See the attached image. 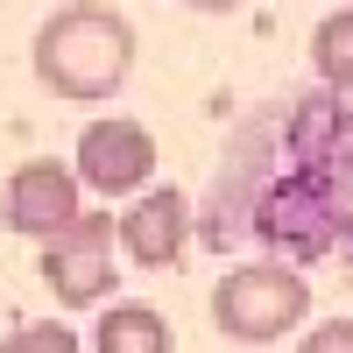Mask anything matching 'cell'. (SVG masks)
I'll list each match as a JSON object with an SVG mask.
<instances>
[{"mask_svg": "<svg viewBox=\"0 0 353 353\" xmlns=\"http://www.w3.org/2000/svg\"><path fill=\"white\" fill-rule=\"evenodd\" d=\"M311 311V283L283 261H248V269H226L219 290H212V318L226 339L241 346H261V339H283L297 332Z\"/></svg>", "mask_w": 353, "mask_h": 353, "instance_id": "cell-3", "label": "cell"}, {"mask_svg": "<svg viewBox=\"0 0 353 353\" xmlns=\"http://www.w3.org/2000/svg\"><path fill=\"white\" fill-rule=\"evenodd\" d=\"M184 8H241V0H184Z\"/></svg>", "mask_w": 353, "mask_h": 353, "instance_id": "cell-12", "label": "cell"}, {"mask_svg": "<svg viewBox=\"0 0 353 353\" xmlns=\"http://www.w3.org/2000/svg\"><path fill=\"white\" fill-rule=\"evenodd\" d=\"M0 353H85V346H78V332H71V325H57V318H36V325L8 332V346H0Z\"/></svg>", "mask_w": 353, "mask_h": 353, "instance_id": "cell-10", "label": "cell"}, {"mask_svg": "<svg viewBox=\"0 0 353 353\" xmlns=\"http://www.w3.org/2000/svg\"><path fill=\"white\" fill-rule=\"evenodd\" d=\"M134 71V21L106 0H71L36 28V78L71 106H99Z\"/></svg>", "mask_w": 353, "mask_h": 353, "instance_id": "cell-1", "label": "cell"}, {"mask_svg": "<svg viewBox=\"0 0 353 353\" xmlns=\"http://www.w3.org/2000/svg\"><path fill=\"white\" fill-rule=\"evenodd\" d=\"M170 346H176L170 318L149 304H113L92 325V353H170Z\"/></svg>", "mask_w": 353, "mask_h": 353, "instance_id": "cell-8", "label": "cell"}, {"mask_svg": "<svg viewBox=\"0 0 353 353\" xmlns=\"http://www.w3.org/2000/svg\"><path fill=\"white\" fill-rule=\"evenodd\" d=\"M297 353H353V318H325L318 332H304Z\"/></svg>", "mask_w": 353, "mask_h": 353, "instance_id": "cell-11", "label": "cell"}, {"mask_svg": "<svg viewBox=\"0 0 353 353\" xmlns=\"http://www.w3.org/2000/svg\"><path fill=\"white\" fill-rule=\"evenodd\" d=\"M184 233H191V205H184V191L163 184V191L134 198V212L121 219V248H128L134 269H170L184 254Z\"/></svg>", "mask_w": 353, "mask_h": 353, "instance_id": "cell-7", "label": "cell"}, {"mask_svg": "<svg viewBox=\"0 0 353 353\" xmlns=\"http://www.w3.org/2000/svg\"><path fill=\"white\" fill-rule=\"evenodd\" d=\"M149 170H156V134L141 128V121H92L78 134V184H92L99 198H128L149 184Z\"/></svg>", "mask_w": 353, "mask_h": 353, "instance_id": "cell-5", "label": "cell"}, {"mask_svg": "<svg viewBox=\"0 0 353 353\" xmlns=\"http://www.w3.org/2000/svg\"><path fill=\"white\" fill-rule=\"evenodd\" d=\"M8 226L14 233H28V241H50V233H64L71 219H78V176L64 170V163H50V156H36V163H21L14 176H8Z\"/></svg>", "mask_w": 353, "mask_h": 353, "instance_id": "cell-6", "label": "cell"}, {"mask_svg": "<svg viewBox=\"0 0 353 353\" xmlns=\"http://www.w3.org/2000/svg\"><path fill=\"white\" fill-rule=\"evenodd\" d=\"M254 233L283 254H325L339 233H353V205L339 184V149H297V170L254 205Z\"/></svg>", "mask_w": 353, "mask_h": 353, "instance_id": "cell-2", "label": "cell"}, {"mask_svg": "<svg viewBox=\"0 0 353 353\" xmlns=\"http://www.w3.org/2000/svg\"><path fill=\"white\" fill-rule=\"evenodd\" d=\"M311 64H318V78H325V92H353V8L318 21V36H311Z\"/></svg>", "mask_w": 353, "mask_h": 353, "instance_id": "cell-9", "label": "cell"}, {"mask_svg": "<svg viewBox=\"0 0 353 353\" xmlns=\"http://www.w3.org/2000/svg\"><path fill=\"white\" fill-rule=\"evenodd\" d=\"M43 283L71 311L106 304V290H113V212H85L78 205V219L43 241Z\"/></svg>", "mask_w": 353, "mask_h": 353, "instance_id": "cell-4", "label": "cell"}]
</instances>
